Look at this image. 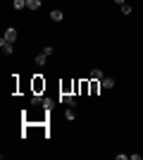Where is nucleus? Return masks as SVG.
Wrapping results in <instances>:
<instances>
[{
    "label": "nucleus",
    "instance_id": "dca6fc26",
    "mask_svg": "<svg viewBox=\"0 0 143 160\" xmlns=\"http://www.w3.org/2000/svg\"><path fill=\"white\" fill-rule=\"evenodd\" d=\"M115 2H117V5H119V7H122V5H124V2H126V0H115Z\"/></svg>",
    "mask_w": 143,
    "mask_h": 160
},
{
    "label": "nucleus",
    "instance_id": "20e7f679",
    "mask_svg": "<svg viewBox=\"0 0 143 160\" xmlns=\"http://www.w3.org/2000/svg\"><path fill=\"white\" fill-rule=\"evenodd\" d=\"M2 38H5V41H10V43H14V41H17V29H14V27H12V29H7Z\"/></svg>",
    "mask_w": 143,
    "mask_h": 160
},
{
    "label": "nucleus",
    "instance_id": "4468645a",
    "mask_svg": "<svg viewBox=\"0 0 143 160\" xmlns=\"http://www.w3.org/2000/svg\"><path fill=\"white\" fill-rule=\"evenodd\" d=\"M31 103H34V105H41V103H43L41 93H34V96H31Z\"/></svg>",
    "mask_w": 143,
    "mask_h": 160
},
{
    "label": "nucleus",
    "instance_id": "0eeeda50",
    "mask_svg": "<svg viewBox=\"0 0 143 160\" xmlns=\"http://www.w3.org/2000/svg\"><path fill=\"white\" fill-rule=\"evenodd\" d=\"M88 79H98V81H102L105 77H102V72H100V69H91V77H88Z\"/></svg>",
    "mask_w": 143,
    "mask_h": 160
},
{
    "label": "nucleus",
    "instance_id": "ddd939ff",
    "mask_svg": "<svg viewBox=\"0 0 143 160\" xmlns=\"http://www.w3.org/2000/svg\"><path fill=\"white\" fill-rule=\"evenodd\" d=\"M102 86H105V88H115V79L105 77V79H102Z\"/></svg>",
    "mask_w": 143,
    "mask_h": 160
},
{
    "label": "nucleus",
    "instance_id": "7ed1b4c3",
    "mask_svg": "<svg viewBox=\"0 0 143 160\" xmlns=\"http://www.w3.org/2000/svg\"><path fill=\"white\" fill-rule=\"evenodd\" d=\"M0 48H2V53H5V55H12L14 53V46L10 43V41H5V38H0Z\"/></svg>",
    "mask_w": 143,
    "mask_h": 160
},
{
    "label": "nucleus",
    "instance_id": "9d476101",
    "mask_svg": "<svg viewBox=\"0 0 143 160\" xmlns=\"http://www.w3.org/2000/svg\"><path fill=\"white\" fill-rule=\"evenodd\" d=\"M45 62H48V55H45V53L36 55V65H41V67H43V65H45Z\"/></svg>",
    "mask_w": 143,
    "mask_h": 160
},
{
    "label": "nucleus",
    "instance_id": "2eb2a0df",
    "mask_svg": "<svg viewBox=\"0 0 143 160\" xmlns=\"http://www.w3.org/2000/svg\"><path fill=\"white\" fill-rule=\"evenodd\" d=\"M122 12L124 14H131V5H129V2H124V5H122Z\"/></svg>",
    "mask_w": 143,
    "mask_h": 160
},
{
    "label": "nucleus",
    "instance_id": "f03ea898",
    "mask_svg": "<svg viewBox=\"0 0 143 160\" xmlns=\"http://www.w3.org/2000/svg\"><path fill=\"white\" fill-rule=\"evenodd\" d=\"M57 100H60V103H67V105H72V108L76 105V100H74V93H60V98H57Z\"/></svg>",
    "mask_w": 143,
    "mask_h": 160
},
{
    "label": "nucleus",
    "instance_id": "f257e3e1",
    "mask_svg": "<svg viewBox=\"0 0 143 160\" xmlns=\"http://www.w3.org/2000/svg\"><path fill=\"white\" fill-rule=\"evenodd\" d=\"M41 91H45V81L36 74V77H34V93H41Z\"/></svg>",
    "mask_w": 143,
    "mask_h": 160
},
{
    "label": "nucleus",
    "instance_id": "9b49d317",
    "mask_svg": "<svg viewBox=\"0 0 143 160\" xmlns=\"http://www.w3.org/2000/svg\"><path fill=\"white\" fill-rule=\"evenodd\" d=\"M43 108H45V110H53V108H55V100L53 98H43Z\"/></svg>",
    "mask_w": 143,
    "mask_h": 160
},
{
    "label": "nucleus",
    "instance_id": "6e6552de",
    "mask_svg": "<svg viewBox=\"0 0 143 160\" xmlns=\"http://www.w3.org/2000/svg\"><path fill=\"white\" fill-rule=\"evenodd\" d=\"M64 117H67L69 122H72V120H76V110H74L72 105H69V108H67V112H64Z\"/></svg>",
    "mask_w": 143,
    "mask_h": 160
},
{
    "label": "nucleus",
    "instance_id": "1a4fd4ad",
    "mask_svg": "<svg viewBox=\"0 0 143 160\" xmlns=\"http://www.w3.org/2000/svg\"><path fill=\"white\" fill-rule=\"evenodd\" d=\"M26 7L29 10H38V7H41V0H26Z\"/></svg>",
    "mask_w": 143,
    "mask_h": 160
},
{
    "label": "nucleus",
    "instance_id": "f8f14e48",
    "mask_svg": "<svg viewBox=\"0 0 143 160\" xmlns=\"http://www.w3.org/2000/svg\"><path fill=\"white\" fill-rule=\"evenodd\" d=\"M12 7H14V10H24V7H26V0H14Z\"/></svg>",
    "mask_w": 143,
    "mask_h": 160
},
{
    "label": "nucleus",
    "instance_id": "423d86ee",
    "mask_svg": "<svg viewBox=\"0 0 143 160\" xmlns=\"http://www.w3.org/2000/svg\"><path fill=\"white\" fill-rule=\"evenodd\" d=\"M50 19H53V22H62V19H64L62 10H53V12H50Z\"/></svg>",
    "mask_w": 143,
    "mask_h": 160
},
{
    "label": "nucleus",
    "instance_id": "39448f33",
    "mask_svg": "<svg viewBox=\"0 0 143 160\" xmlns=\"http://www.w3.org/2000/svg\"><path fill=\"white\" fill-rule=\"evenodd\" d=\"M100 84H102V81L91 79V96H98V91H100Z\"/></svg>",
    "mask_w": 143,
    "mask_h": 160
}]
</instances>
